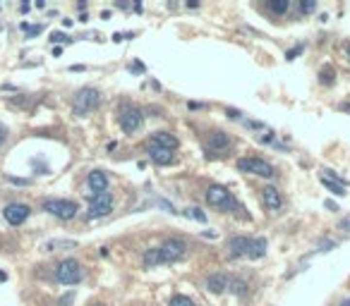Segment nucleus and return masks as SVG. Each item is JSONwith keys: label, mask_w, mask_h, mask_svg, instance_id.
<instances>
[{"label": "nucleus", "mask_w": 350, "mask_h": 306, "mask_svg": "<svg viewBox=\"0 0 350 306\" xmlns=\"http://www.w3.org/2000/svg\"><path fill=\"white\" fill-rule=\"evenodd\" d=\"M2 215H5V220L10 223V225H22L29 215H32V208L27 206V203H7L5 206V211H2Z\"/></svg>", "instance_id": "9"}, {"label": "nucleus", "mask_w": 350, "mask_h": 306, "mask_svg": "<svg viewBox=\"0 0 350 306\" xmlns=\"http://www.w3.org/2000/svg\"><path fill=\"white\" fill-rule=\"evenodd\" d=\"M187 7H190V10H197V7H199V2H197V0H190V2H187Z\"/></svg>", "instance_id": "38"}, {"label": "nucleus", "mask_w": 350, "mask_h": 306, "mask_svg": "<svg viewBox=\"0 0 350 306\" xmlns=\"http://www.w3.org/2000/svg\"><path fill=\"white\" fill-rule=\"evenodd\" d=\"M321 184L326 187V189H331L336 196H346L348 191H346V187H341V184H336L333 180H329V177H321Z\"/></svg>", "instance_id": "22"}, {"label": "nucleus", "mask_w": 350, "mask_h": 306, "mask_svg": "<svg viewBox=\"0 0 350 306\" xmlns=\"http://www.w3.org/2000/svg\"><path fill=\"white\" fill-rule=\"evenodd\" d=\"M147 155H149V160L156 163V165H170V163H175V153L163 149V146H156L151 141L147 144Z\"/></svg>", "instance_id": "10"}, {"label": "nucleus", "mask_w": 350, "mask_h": 306, "mask_svg": "<svg viewBox=\"0 0 350 306\" xmlns=\"http://www.w3.org/2000/svg\"><path fill=\"white\" fill-rule=\"evenodd\" d=\"M72 299H75V294H67V297H63V299H60V306H67V304H72Z\"/></svg>", "instance_id": "34"}, {"label": "nucleus", "mask_w": 350, "mask_h": 306, "mask_svg": "<svg viewBox=\"0 0 350 306\" xmlns=\"http://www.w3.org/2000/svg\"><path fill=\"white\" fill-rule=\"evenodd\" d=\"M341 228H343V230H350V215L346 218V220H341Z\"/></svg>", "instance_id": "37"}, {"label": "nucleus", "mask_w": 350, "mask_h": 306, "mask_svg": "<svg viewBox=\"0 0 350 306\" xmlns=\"http://www.w3.org/2000/svg\"><path fill=\"white\" fill-rule=\"evenodd\" d=\"M7 180H10L12 184H19V187H27V184H29V180H22V177H10V175H7Z\"/></svg>", "instance_id": "31"}, {"label": "nucleus", "mask_w": 350, "mask_h": 306, "mask_svg": "<svg viewBox=\"0 0 350 306\" xmlns=\"http://www.w3.org/2000/svg\"><path fill=\"white\" fill-rule=\"evenodd\" d=\"M86 184H89L91 194H103V191H108V175L103 170H91L86 175Z\"/></svg>", "instance_id": "13"}, {"label": "nucleus", "mask_w": 350, "mask_h": 306, "mask_svg": "<svg viewBox=\"0 0 350 306\" xmlns=\"http://www.w3.org/2000/svg\"><path fill=\"white\" fill-rule=\"evenodd\" d=\"M144 70H147V67H144L142 62H132V65H130V72H144Z\"/></svg>", "instance_id": "32"}, {"label": "nucleus", "mask_w": 350, "mask_h": 306, "mask_svg": "<svg viewBox=\"0 0 350 306\" xmlns=\"http://www.w3.org/2000/svg\"><path fill=\"white\" fill-rule=\"evenodd\" d=\"M206 201H209V206H214V208H218V211H226V213L242 211V206L237 203V199H235L226 187H221V184H211V187L206 189Z\"/></svg>", "instance_id": "1"}, {"label": "nucleus", "mask_w": 350, "mask_h": 306, "mask_svg": "<svg viewBox=\"0 0 350 306\" xmlns=\"http://www.w3.org/2000/svg\"><path fill=\"white\" fill-rule=\"evenodd\" d=\"M187 215H190L192 220H199V223H206V213H204L201 208H187Z\"/></svg>", "instance_id": "26"}, {"label": "nucleus", "mask_w": 350, "mask_h": 306, "mask_svg": "<svg viewBox=\"0 0 350 306\" xmlns=\"http://www.w3.org/2000/svg\"><path fill=\"white\" fill-rule=\"evenodd\" d=\"M235 168L240 172H247V175H257V177H264V180H271L276 175L273 165L264 158H257V155H247V158H237Z\"/></svg>", "instance_id": "3"}, {"label": "nucleus", "mask_w": 350, "mask_h": 306, "mask_svg": "<svg viewBox=\"0 0 350 306\" xmlns=\"http://www.w3.org/2000/svg\"><path fill=\"white\" fill-rule=\"evenodd\" d=\"M250 244H252V237H245V234L231 237V239H228V256H231V259H242V256H247Z\"/></svg>", "instance_id": "11"}, {"label": "nucleus", "mask_w": 350, "mask_h": 306, "mask_svg": "<svg viewBox=\"0 0 350 306\" xmlns=\"http://www.w3.org/2000/svg\"><path fill=\"white\" fill-rule=\"evenodd\" d=\"M319 81H321L324 86H331V84L336 81V72H333L331 65H324V67L319 70Z\"/></svg>", "instance_id": "20"}, {"label": "nucleus", "mask_w": 350, "mask_h": 306, "mask_svg": "<svg viewBox=\"0 0 350 306\" xmlns=\"http://www.w3.org/2000/svg\"><path fill=\"white\" fill-rule=\"evenodd\" d=\"M149 141H151V144H156V146H163V149H168V151H175V149L180 146L178 137H175V134H170V132H154Z\"/></svg>", "instance_id": "16"}, {"label": "nucleus", "mask_w": 350, "mask_h": 306, "mask_svg": "<svg viewBox=\"0 0 350 306\" xmlns=\"http://www.w3.org/2000/svg\"><path fill=\"white\" fill-rule=\"evenodd\" d=\"M331 249H336V242H331V239L321 242V246H319V251H321V254H326V251H331Z\"/></svg>", "instance_id": "29"}, {"label": "nucleus", "mask_w": 350, "mask_h": 306, "mask_svg": "<svg viewBox=\"0 0 350 306\" xmlns=\"http://www.w3.org/2000/svg\"><path fill=\"white\" fill-rule=\"evenodd\" d=\"M43 211L60 218V220H72L77 215L79 206L70 199H48V201H43Z\"/></svg>", "instance_id": "6"}, {"label": "nucleus", "mask_w": 350, "mask_h": 306, "mask_svg": "<svg viewBox=\"0 0 350 306\" xmlns=\"http://www.w3.org/2000/svg\"><path fill=\"white\" fill-rule=\"evenodd\" d=\"M50 41H53V43H72V38L65 36L63 31H53V34H50Z\"/></svg>", "instance_id": "28"}, {"label": "nucleus", "mask_w": 350, "mask_h": 306, "mask_svg": "<svg viewBox=\"0 0 350 306\" xmlns=\"http://www.w3.org/2000/svg\"><path fill=\"white\" fill-rule=\"evenodd\" d=\"M226 113H228V117H233V120H240V117H242V113H240V110H233V108H228Z\"/></svg>", "instance_id": "33"}, {"label": "nucleus", "mask_w": 350, "mask_h": 306, "mask_svg": "<svg viewBox=\"0 0 350 306\" xmlns=\"http://www.w3.org/2000/svg\"><path fill=\"white\" fill-rule=\"evenodd\" d=\"M142 263H144L147 268L161 266V254H158V246H154V249H147V251H144V256H142Z\"/></svg>", "instance_id": "19"}, {"label": "nucleus", "mask_w": 350, "mask_h": 306, "mask_svg": "<svg viewBox=\"0 0 350 306\" xmlns=\"http://www.w3.org/2000/svg\"><path fill=\"white\" fill-rule=\"evenodd\" d=\"M22 29H24V31H27V36H29V38L39 36L41 31H43V27H41V24H34V27H32V24H27V22H24V24H22Z\"/></svg>", "instance_id": "24"}, {"label": "nucleus", "mask_w": 350, "mask_h": 306, "mask_svg": "<svg viewBox=\"0 0 350 306\" xmlns=\"http://www.w3.org/2000/svg\"><path fill=\"white\" fill-rule=\"evenodd\" d=\"M324 206H326V208H329V211H333V213H336V211H341V208H338V206H336V203H333V201H326V203H324Z\"/></svg>", "instance_id": "35"}, {"label": "nucleus", "mask_w": 350, "mask_h": 306, "mask_svg": "<svg viewBox=\"0 0 350 306\" xmlns=\"http://www.w3.org/2000/svg\"><path fill=\"white\" fill-rule=\"evenodd\" d=\"M158 254H161V263H175L180 259H185L187 254V244L178 237H168L161 246H158Z\"/></svg>", "instance_id": "8"}, {"label": "nucleus", "mask_w": 350, "mask_h": 306, "mask_svg": "<svg viewBox=\"0 0 350 306\" xmlns=\"http://www.w3.org/2000/svg\"><path fill=\"white\" fill-rule=\"evenodd\" d=\"M300 53H302V46H298V48H293V50H288V53H285V58H288V60H295V58H298Z\"/></svg>", "instance_id": "30"}, {"label": "nucleus", "mask_w": 350, "mask_h": 306, "mask_svg": "<svg viewBox=\"0 0 350 306\" xmlns=\"http://www.w3.org/2000/svg\"><path fill=\"white\" fill-rule=\"evenodd\" d=\"M228 287H231V292H233V294H240V297L247 292V290H245L247 285H245L242 280H231V285H228Z\"/></svg>", "instance_id": "25"}, {"label": "nucleus", "mask_w": 350, "mask_h": 306, "mask_svg": "<svg viewBox=\"0 0 350 306\" xmlns=\"http://www.w3.org/2000/svg\"><path fill=\"white\" fill-rule=\"evenodd\" d=\"M341 306H350V299H343V302H341Z\"/></svg>", "instance_id": "39"}, {"label": "nucleus", "mask_w": 350, "mask_h": 306, "mask_svg": "<svg viewBox=\"0 0 350 306\" xmlns=\"http://www.w3.org/2000/svg\"><path fill=\"white\" fill-rule=\"evenodd\" d=\"M170 306H195V302L187 297V294H175L170 299Z\"/></svg>", "instance_id": "23"}, {"label": "nucleus", "mask_w": 350, "mask_h": 306, "mask_svg": "<svg viewBox=\"0 0 350 306\" xmlns=\"http://www.w3.org/2000/svg\"><path fill=\"white\" fill-rule=\"evenodd\" d=\"M111 211H113V194H111V191L89 194V213H86L89 220L106 218V215H111Z\"/></svg>", "instance_id": "4"}, {"label": "nucleus", "mask_w": 350, "mask_h": 306, "mask_svg": "<svg viewBox=\"0 0 350 306\" xmlns=\"http://www.w3.org/2000/svg\"><path fill=\"white\" fill-rule=\"evenodd\" d=\"M233 146V141H231V137L226 134V132H211L209 134V151H218V153H223V151H228Z\"/></svg>", "instance_id": "15"}, {"label": "nucleus", "mask_w": 350, "mask_h": 306, "mask_svg": "<svg viewBox=\"0 0 350 306\" xmlns=\"http://www.w3.org/2000/svg\"><path fill=\"white\" fill-rule=\"evenodd\" d=\"M82 277H84L82 266L75 259H65L55 266V280L60 285H77V282H82Z\"/></svg>", "instance_id": "7"}, {"label": "nucleus", "mask_w": 350, "mask_h": 306, "mask_svg": "<svg viewBox=\"0 0 350 306\" xmlns=\"http://www.w3.org/2000/svg\"><path fill=\"white\" fill-rule=\"evenodd\" d=\"M262 203H264V208L269 213H276V211L283 208V196H281V191L276 187H264L262 189Z\"/></svg>", "instance_id": "12"}, {"label": "nucleus", "mask_w": 350, "mask_h": 306, "mask_svg": "<svg viewBox=\"0 0 350 306\" xmlns=\"http://www.w3.org/2000/svg\"><path fill=\"white\" fill-rule=\"evenodd\" d=\"M346 50H348V55H350V46H348V48H346Z\"/></svg>", "instance_id": "40"}, {"label": "nucleus", "mask_w": 350, "mask_h": 306, "mask_svg": "<svg viewBox=\"0 0 350 306\" xmlns=\"http://www.w3.org/2000/svg\"><path fill=\"white\" fill-rule=\"evenodd\" d=\"M290 7V0H269V10L273 15H285Z\"/></svg>", "instance_id": "21"}, {"label": "nucleus", "mask_w": 350, "mask_h": 306, "mask_svg": "<svg viewBox=\"0 0 350 306\" xmlns=\"http://www.w3.org/2000/svg\"><path fill=\"white\" fill-rule=\"evenodd\" d=\"M43 251H58V249H77V242L75 239H48L41 244Z\"/></svg>", "instance_id": "17"}, {"label": "nucleus", "mask_w": 350, "mask_h": 306, "mask_svg": "<svg viewBox=\"0 0 350 306\" xmlns=\"http://www.w3.org/2000/svg\"><path fill=\"white\" fill-rule=\"evenodd\" d=\"M314 10H317V0H302L300 2V12L302 15H312Z\"/></svg>", "instance_id": "27"}, {"label": "nucleus", "mask_w": 350, "mask_h": 306, "mask_svg": "<svg viewBox=\"0 0 350 306\" xmlns=\"http://www.w3.org/2000/svg\"><path fill=\"white\" fill-rule=\"evenodd\" d=\"M117 122H120V127H122L125 134H134V132L142 127V122H144V113H142V108H137V106H132V103H125V106L120 108Z\"/></svg>", "instance_id": "5"}, {"label": "nucleus", "mask_w": 350, "mask_h": 306, "mask_svg": "<svg viewBox=\"0 0 350 306\" xmlns=\"http://www.w3.org/2000/svg\"><path fill=\"white\" fill-rule=\"evenodd\" d=\"M5 139H7V129H5V127H0V146L5 144Z\"/></svg>", "instance_id": "36"}, {"label": "nucleus", "mask_w": 350, "mask_h": 306, "mask_svg": "<svg viewBox=\"0 0 350 306\" xmlns=\"http://www.w3.org/2000/svg\"><path fill=\"white\" fill-rule=\"evenodd\" d=\"M228 285H231V277H228L226 273H211V275L206 277V290H209L211 294H223V292L228 290Z\"/></svg>", "instance_id": "14"}, {"label": "nucleus", "mask_w": 350, "mask_h": 306, "mask_svg": "<svg viewBox=\"0 0 350 306\" xmlns=\"http://www.w3.org/2000/svg\"><path fill=\"white\" fill-rule=\"evenodd\" d=\"M264 254H267V239H264V237H257V239H252V244H250V251H247V259L257 261V259H262Z\"/></svg>", "instance_id": "18"}, {"label": "nucleus", "mask_w": 350, "mask_h": 306, "mask_svg": "<svg viewBox=\"0 0 350 306\" xmlns=\"http://www.w3.org/2000/svg\"><path fill=\"white\" fill-rule=\"evenodd\" d=\"M99 103H101V93H99V89H94V86H84V89H79L77 93H75L72 113L77 115V117H84V115L91 113L94 108H99Z\"/></svg>", "instance_id": "2"}]
</instances>
